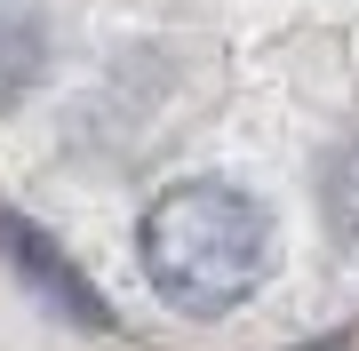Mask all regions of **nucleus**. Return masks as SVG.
Instances as JSON below:
<instances>
[{
    "label": "nucleus",
    "mask_w": 359,
    "mask_h": 351,
    "mask_svg": "<svg viewBox=\"0 0 359 351\" xmlns=\"http://www.w3.org/2000/svg\"><path fill=\"white\" fill-rule=\"evenodd\" d=\"M144 272L176 312L216 319L240 312L248 296L271 272V223L264 208L240 192V184L192 176V184H168V192L144 208Z\"/></svg>",
    "instance_id": "obj_1"
},
{
    "label": "nucleus",
    "mask_w": 359,
    "mask_h": 351,
    "mask_svg": "<svg viewBox=\"0 0 359 351\" xmlns=\"http://www.w3.org/2000/svg\"><path fill=\"white\" fill-rule=\"evenodd\" d=\"M0 256H8V263H16V272H25L65 319H80V327H112V303H104L96 287L65 263V247H56L48 232H32L25 216H0Z\"/></svg>",
    "instance_id": "obj_2"
}]
</instances>
